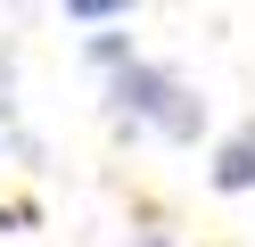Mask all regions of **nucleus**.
<instances>
[{"instance_id": "7ed1b4c3", "label": "nucleus", "mask_w": 255, "mask_h": 247, "mask_svg": "<svg viewBox=\"0 0 255 247\" xmlns=\"http://www.w3.org/2000/svg\"><path fill=\"white\" fill-rule=\"evenodd\" d=\"M74 25H124V0H66Z\"/></svg>"}, {"instance_id": "39448f33", "label": "nucleus", "mask_w": 255, "mask_h": 247, "mask_svg": "<svg viewBox=\"0 0 255 247\" xmlns=\"http://www.w3.org/2000/svg\"><path fill=\"white\" fill-rule=\"evenodd\" d=\"M140 247H165V239H140Z\"/></svg>"}, {"instance_id": "f03ea898", "label": "nucleus", "mask_w": 255, "mask_h": 247, "mask_svg": "<svg viewBox=\"0 0 255 247\" xmlns=\"http://www.w3.org/2000/svg\"><path fill=\"white\" fill-rule=\"evenodd\" d=\"M214 190H255V124H239L231 140H222V157H214Z\"/></svg>"}, {"instance_id": "f257e3e1", "label": "nucleus", "mask_w": 255, "mask_h": 247, "mask_svg": "<svg viewBox=\"0 0 255 247\" xmlns=\"http://www.w3.org/2000/svg\"><path fill=\"white\" fill-rule=\"evenodd\" d=\"M116 115H132V124H156L165 140H198L206 124V99L189 91L173 66H116Z\"/></svg>"}, {"instance_id": "20e7f679", "label": "nucleus", "mask_w": 255, "mask_h": 247, "mask_svg": "<svg viewBox=\"0 0 255 247\" xmlns=\"http://www.w3.org/2000/svg\"><path fill=\"white\" fill-rule=\"evenodd\" d=\"M124 49H132V41H124V33H91V58H99V66H132V58H124Z\"/></svg>"}]
</instances>
